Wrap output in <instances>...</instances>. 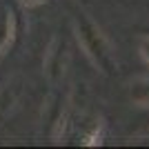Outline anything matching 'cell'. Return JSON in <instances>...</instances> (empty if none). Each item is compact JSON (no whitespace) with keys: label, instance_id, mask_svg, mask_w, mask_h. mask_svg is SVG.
Wrapping results in <instances>:
<instances>
[{"label":"cell","instance_id":"1","mask_svg":"<svg viewBox=\"0 0 149 149\" xmlns=\"http://www.w3.org/2000/svg\"><path fill=\"white\" fill-rule=\"evenodd\" d=\"M78 38H80L85 51L91 56V60L96 62L100 69L109 71V69H111V62H113L109 42H107V38L102 36V31L93 25V22H89L85 16L78 18Z\"/></svg>","mask_w":149,"mask_h":149},{"label":"cell","instance_id":"2","mask_svg":"<svg viewBox=\"0 0 149 149\" xmlns=\"http://www.w3.org/2000/svg\"><path fill=\"white\" fill-rule=\"evenodd\" d=\"M13 42V16L11 11H5L0 16V56L5 54Z\"/></svg>","mask_w":149,"mask_h":149},{"label":"cell","instance_id":"3","mask_svg":"<svg viewBox=\"0 0 149 149\" xmlns=\"http://www.w3.org/2000/svg\"><path fill=\"white\" fill-rule=\"evenodd\" d=\"M131 98L136 100V102H140V105H149V78L134 85V89H131Z\"/></svg>","mask_w":149,"mask_h":149},{"label":"cell","instance_id":"4","mask_svg":"<svg viewBox=\"0 0 149 149\" xmlns=\"http://www.w3.org/2000/svg\"><path fill=\"white\" fill-rule=\"evenodd\" d=\"M140 56L149 62V38H145L143 42H140Z\"/></svg>","mask_w":149,"mask_h":149},{"label":"cell","instance_id":"5","mask_svg":"<svg viewBox=\"0 0 149 149\" xmlns=\"http://www.w3.org/2000/svg\"><path fill=\"white\" fill-rule=\"evenodd\" d=\"M20 2H22L25 7H36V5H42L45 0H20Z\"/></svg>","mask_w":149,"mask_h":149}]
</instances>
